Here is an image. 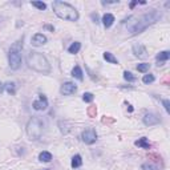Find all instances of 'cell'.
Wrapping results in <instances>:
<instances>
[{"mask_svg":"<svg viewBox=\"0 0 170 170\" xmlns=\"http://www.w3.org/2000/svg\"><path fill=\"white\" fill-rule=\"evenodd\" d=\"M52 8H53L55 13L59 16L60 19L63 20H68V21H76L78 19V12L75 7H72L71 4L65 3V1H60L56 0L52 4Z\"/></svg>","mask_w":170,"mask_h":170,"instance_id":"obj_3","label":"cell"},{"mask_svg":"<svg viewBox=\"0 0 170 170\" xmlns=\"http://www.w3.org/2000/svg\"><path fill=\"white\" fill-rule=\"evenodd\" d=\"M88 116L89 117H96V114H97V108L94 106V105H92V106L88 108Z\"/></svg>","mask_w":170,"mask_h":170,"instance_id":"obj_27","label":"cell"},{"mask_svg":"<svg viewBox=\"0 0 170 170\" xmlns=\"http://www.w3.org/2000/svg\"><path fill=\"white\" fill-rule=\"evenodd\" d=\"M43 170H51V169H43Z\"/></svg>","mask_w":170,"mask_h":170,"instance_id":"obj_36","label":"cell"},{"mask_svg":"<svg viewBox=\"0 0 170 170\" xmlns=\"http://www.w3.org/2000/svg\"><path fill=\"white\" fill-rule=\"evenodd\" d=\"M128 111L129 112H133V106H132V105H129V104H128Z\"/></svg>","mask_w":170,"mask_h":170,"instance_id":"obj_35","label":"cell"},{"mask_svg":"<svg viewBox=\"0 0 170 170\" xmlns=\"http://www.w3.org/2000/svg\"><path fill=\"white\" fill-rule=\"evenodd\" d=\"M80 49H81V43L75 41V43H72V44L69 45L68 52L71 55H76V53H78V51H80Z\"/></svg>","mask_w":170,"mask_h":170,"instance_id":"obj_14","label":"cell"},{"mask_svg":"<svg viewBox=\"0 0 170 170\" xmlns=\"http://www.w3.org/2000/svg\"><path fill=\"white\" fill-rule=\"evenodd\" d=\"M169 57H170V52L169 51H164V52H161V53H158L157 55V63H164V61H167L169 60Z\"/></svg>","mask_w":170,"mask_h":170,"instance_id":"obj_16","label":"cell"},{"mask_svg":"<svg viewBox=\"0 0 170 170\" xmlns=\"http://www.w3.org/2000/svg\"><path fill=\"white\" fill-rule=\"evenodd\" d=\"M102 124H113L114 118H111V117H102Z\"/></svg>","mask_w":170,"mask_h":170,"instance_id":"obj_28","label":"cell"},{"mask_svg":"<svg viewBox=\"0 0 170 170\" xmlns=\"http://www.w3.org/2000/svg\"><path fill=\"white\" fill-rule=\"evenodd\" d=\"M154 80H155V78H154V76H153V75H145L142 77L143 84H152Z\"/></svg>","mask_w":170,"mask_h":170,"instance_id":"obj_26","label":"cell"},{"mask_svg":"<svg viewBox=\"0 0 170 170\" xmlns=\"http://www.w3.org/2000/svg\"><path fill=\"white\" fill-rule=\"evenodd\" d=\"M162 104H164L165 111L169 113V112H170V101H169V100H164V101H162Z\"/></svg>","mask_w":170,"mask_h":170,"instance_id":"obj_29","label":"cell"},{"mask_svg":"<svg viewBox=\"0 0 170 170\" xmlns=\"http://www.w3.org/2000/svg\"><path fill=\"white\" fill-rule=\"evenodd\" d=\"M102 24H104V27L105 28H109L113 25L114 23V16L112 15V13H105L104 16H102Z\"/></svg>","mask_w":170,"mask_h":170,"instance_id":"obj_12","label":"cell"},{"mask_svg":"<svg viewBox=\"0 0 170 170\" xmlns=\"http://www.w3.org/2000/svg\"><path fill=\"white\" fill-rule=\"evenodd\" d=\"M43 128H44V124H43L41 120L39 117H32L27 124V134L29 140H39L43 136Z\"/></svg>","mask_w":170,"mask_h":170,"instance_id":"obj_5","label":"cell"},{"mask_svg":"<svg viewBox=\"0 0 170 170\" xmlns=\"http://www.w3.org/2000/svg\"><path fill=\"white\" fill-rule=\"evenodd\" d=\"M81 140L87 145H92V143H94L97 141V133H96V130L93 128H88L81 133Z\"/></svg>","mask_w":170,"mask_h":170,"instance_id":"obj_6","label":"cell"},{"mask_svg":"<svg viewBox=\"0 0 170 170\" xmlns=\"http://www.w3.org/2000/svg\"><path fill=\"white\" fill-rule=\"evenodd\" d=\"M90 19H92L93 20V23H100V19H99V15H97V13H94V12H93V13H90Z\"/></svg>","mask_w":170,"mask_h":170,"instance_id":"obj_30","label":"cell"},{"mask_svg":"<svg viewBox=\"0 0 170 170\" xmlns=\"http://www.w3.org/2000/svg\"><path fill=\"white\" fill-rule=\"evenodd\" d=\"M143 124L146 126H152V125H157V124L161 122V120H160L158 116H155V114L153 113H146L145 116H143Z\"/></svg>","mask_w":170,"mask_h":170,"instance_id":"obj_9","label":"cell"},{"mask_svg":"<svg viewBox=\"0 0 170 170\" xmlns=\"http://www.w3.org/2000/svg\"><path fill=\"white\" fill-rule=\"evenodd\" d=\"M137 4H138V0H134V1H132V3H130V8H134Z\"/></svg>","mask_w":170,"mask_h":170,"instance_id":"obj_32","label":"cell"},{"mask_svg":"<svg viewBox=\"0 0 170 170\" xmlns=\"http://www.w3.org/2000/svg\"><path fill=\"white\" fill-rule=\"evenodd\" d=\"M0 20H1V17H0Z\"/></svg>","mask_w":170,"mask_h":170,"instance_id":"obj_37","label":"cell"},{"mask_svg":"<svg viewBox=\"0 0 170 170\" xmlns=\"http://www.w3.org/2000/svg\"><path fill=\"white\" fill-rule=\"evenodd\" d=\"M161 17H162L161 11H158V9H152V11L141 15L140 17L134 19V21L128 23V31L132 33V35L141 33V32H143V31L146 29L149 25H153L154 23H157Z\"/></svg>","mask_w":170,"mask_h":170,"instance_id":"obj_1","label":"cell"},{"mask_svg":"<svg viewBox=\"0 0 170 170\" xmlns=\"http://www.w3.org/2000/svg\"><path fill=\"white\" fill-rule=\"evenodd\" d=\"M31 4H32L33 7H36V8H39L40 11H44V9L47 8V4L43 3V1H32Z\"/></svg>","mask_w":170,"mask_h":170,"instance_id":"obj_24","label":"cell"},{"mask_svg":"<svg viewBox=\"0 0 170 170\" xmlns=\"http://www.w3.org/2000/svg\"><path fill=\"white\" fill-rule=\"evenodd\" d=\"M35 111H45L48 108V100L44 94H39V99L35 100L32 104Z\"/></svg>","mask_w":170,"mask_h":170,"instance_id":"obj_7","label":"cell"},{"mask_svg":"<svg viewBox=\"0 0 170 170\" xmlns=\"http://www.w3.org/2000/svg\"><path fill=\"white\" fill-rule=\"evenodd\" d=\"M45 43H47V37H45L43 33H36V35L32 37L31 44L35 45V47H40V45H44Z\"/></svg>","mask_w":170,"mask_h":170,"instance_id":"obj_11","label":"cell"},{"mask_svg":"<svg viewBox=\"0 0 170 170\" xmlns=\"http://www.w3.org/2000/svg\"><path fill=\"white\" fill-rule=\"evenodd\" d=\"M124 78H125L128 83H134V81L137 80V77H136V76L132 73V72H128V71L124 72Z\"/></svg>","mask_w":170,"mask_h":170,"instance_id":"obj_22","label":"cell"},{"mask_svg":"<svg viewBox=\"0 0 170 170\" xmlns=\"http://www.w3.org/2000/svg\"><path fill=\"white\" fill-rule=\"evenodd\" d=\"M134 145L138 148H142V149H150V143H149L146 137H142V138H140V140H137L134 142Z\"/></svg>","mask_w":170,"mask_h":170,"instance_id":"obj_13","label":"cell"},{"mask_svg":"<svg viewBox=\"0 0 170 170\" xmlns=\"http://www.w3.org/2000/svg\"><path fill=\"white\" fill-rule=\"evenodd\" d=\"M76 90H77V85L73 83H69V81L68 83H64L61 85V88H60V92L64 96H71L73 93H76Z\"/></svg>","mask_w":170,"mask_h":170,"instance_id":"obj_8","label":"cell"},{"mask_svg":"<svg viewBox=\"0 0 170 170\" xmlns=\"http://www.w3.org/2000/svg\"><path fill=\"white\" fill-rule=\"evenodd\" d=\"M104 59L106 60L108 63H111V64H118V60L116 59V57L113 56V53H111V52H105L104 53Z\"/></svg>","mask_w":170,"mask_h":170,"instance_id":"obj_19","label":"cell"},{"mask_svg":"<svg viewBox=\"0 0 170 170\" xmlns=\"http://www.w3.org/2000/svg\"><path fill=\"white\" fill-rule=\"evenodd\" d=\"M141 169L142 170H160V167L157 165L152 164V162H145V164H142Z\"/></svg>","mask_w":170,"mask_h":170,"instance_id":"obj_21","label":"cell"},{"mask_svg":"<svg viewBox=\"0 0 170 170\" xmlns=\"http://www.w3.org/2000/svg\"><path fill=\"white\" fill-rule=\"evenodd\" d=\"M44 28H45V29H48V31H51V32H53V31H55L53 25H48V24H47V25H44Z\"/></svg>","mask_w":170,"mask_h":170,"instance_id":"obj_31","label":"cell"},{"mask_svg":"<svg viewBox=\"0 0 170 170\" xmlns=\"http://www.w3.org/2000/svg\"><path fill=\"white\" fill-rule=\"evenodd\" d=\"M4 87H6L7 92H8L9 94H15L16 93V84L15 83H7V84H4Z\"/></svg>","mask_w":170,"mask_h":170,"instance_id":"obj_20","label":"cell"},{"mask_svg":"<svg viewBox=\"0 0 170 170\" xmlns=\"http://www.w3.org/2000/svg\"><path fill=\"white\" fill-rule=\"evenodd\" d=\"M71 165H72V167H73V169H77V167H80L81 165H83V158H81V155L80 154L73 155Z\"/></svg>","mask_w":170,"mask_h":170,"instance_id":"obj_15","label":"cell"},{"mask_svg":"<svg viewBox=\"0 0 170 170\" xmlns=\"http://www.w3.org/2000/svg\"><path fill=\"white\" fill-rule=\"evenodd\" d=\"M149 69H150V64H148V63H142V64H138V65H137V71L138 72H142V73L148 72Z\"/></svg>","mask_w":170,"mask_h":170,"instance_id":"obj_23","label":"cell"},{"mask_svg":"<svg viewBox=\"0 0 170 170\" xmlns=\"http://www.w3.org/2000/svg\"><path fill=\"white\" fill-rule=\"evenodd\" d=\"M104 6H106V4H116V3H118V1H101Z\"/></svg>","mask_w":170,"mask_h":170,"instance_id":"obj_34","label":"cell"},{"mask_svg":"<svg viewBox=\"0 0 170 170\" xmlns=\"http://www.w3.org/2000/svg\"><path fill=\"white\" fill-rule=\"evenodd\" d=\"M39 160L41 162H51L52 161V154L49 152H41L39 154Z\"/></svg>","mask_w":170,"mask_h":170,"instance_id":"obj_18","label":"cell"},{"mask_svg":"<svg viewBox=\"0 0 170 170\" xmlns=\"http://www.w3.org/2000/svg\"><path fill=\"white\" fill-rule=\"evenodd\" d=\"M27 64L33 71L43 73V75H47L51 72V64L48 63L47 57L40 52H29L27 56Z\"/></svg>","mask_w":170,"mask_h":170,"instance_id":"obj_2","label":"cell"},{"mask_svg":"<svg viewBox=\"0 0 170 170\" xmlns=\"http://www.w3.org/2000/svg\"><path fill=\"white\" fill-rule=\"evenodd\" d=\"M133 53H134V56L138 57V59H145V57L148 56L146 48L143 47L142 44H134L133 45Z\"/></svg>","mask_w":170,"mask_h":170,"instance_id":"obj_10","label":"cell"},{"mask_svg":"<svg viewBox=\"0 0 170 170\" xmlns=\"http://www.w3.org/2000/svg\"><path fill=\"white\" fill-rule=\"evenodd\" d=\"M21 49H23V40H19L15 44L11 47L8 52V63H9V68L16 71V69L20 68L21 65Z\"/></svg>","mask_w":170,"mask_h":170,"instance_id":"obj_4","label":"cell"},{"mask_svg":"<svg viewBox=\"0 0 170 170\" xmlns=\"http://www.w3.org/2000/svg\"><path fill=\"white\" fill-rule=\"evenodd\" d=\"M4 89H6V87H4V84L3 83H0V94L4 92Z\"/></svg>","mask_w":170,"mask_h":170,"instance_id":"obj_33","label":"cell"},{"mask_svg":"<svg viewBox=\"0 0 170 170\" xmlns=\"http://www.w3.org/2000/svg\"><path fill=\"white\" fill-rule=\"evenodd\" d=\"M93 99H94V96H93L92 93H89V92H87V93H84L83 94V100L85 102H92Z\"/></svg>","mask_w":170,"mask_h":170,"instance_id":"obj_25","label":"cell"},{"mask_svg":"<svg viewBox=\"0 0 170 170\" xmlns=\"http://www.w3.org/2000/svg\"><path fill=\"white\" fill-rule=\"evenodd\" d=\"M72 76L73 77H76L77 80L83 81L84 80V76H83V71H81V68L78 65H76L75 68H73V71H72Z\"/></svg>","mask_w":170,"mask_h":170,"instance_id":"obj_17","label":"cell"}]
</instances>
